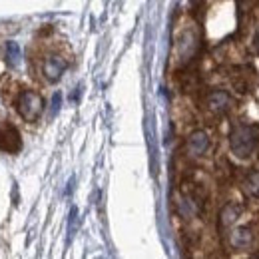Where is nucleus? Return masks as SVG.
Returning <instances> with one entry per match:
<instances>
[{"label":"nucleus","mask_w":259,"mask_h":259,"mask_svg":"<svg viewBox=\"0 0 259 259\" xmlns=\"http://www.w3.org/2000/svg\"><path fill=\"white\" fill-rule=\"evenodd\" d=\"M20 148H22V140L18 130L8 122H0V152L18 154Z\"/></svg>","instance_id":"nucleus-2"},{"label":"nucleus","mask_w":259,"mask_h":259,"mask_svg":"<svg viewBox=\"0 0 259 259\" xmlns=\"http://www.w3.org/2000/svg\"><path fill=\"white\" fill-rule=\"evenodd\" d=\"M190 148L194 150L195 154H201L205 148H207V140H205V134H194L192 138H190Z\"/></svg>","instance_id":"nucleus-5"},{"label":"nucleus","mask_w":259,"mask_h":259,"mask_svg":"<svg viewBox=\"0 0 259 259\" xmlns=\"http://www.w3.org/2000/svg\"><path fill=\"white\" fill-rule=\"evenodd\" d=\"M64 68H66V62H62L58 56H50L44 62V74H46L48 80H58Z\"/></svg>","instance_id":"nucleus-3"},{"label":"nucleus","mask_w":259,"mask_h":259,"mask_svg":"<svg viewBox=\"0 0 259 259\" xmlns=\"http://www.w3.org/2000/svg\"><path fill=\"white\" fill-rule=\"evenodd\" d=\"M207 106H209V110H213L218 114H224L229 108V98H227L226 92H213L207 98Z\"/></svg>","instance_id":"nucleus-4"},{"label":"nucleus","mask_w":259,"mask_h":259,"mask_svg":"<svg viewBox=\"0 0 259 259\" xmlns=\"http://www.w3.org/2000/svg\"><path fill=\"white\" fill-rule=\"evenodd\" d=\"M16 106H18V114L26 122H34V120H38V116L44 110V100H42L40 94H36L32 90H26V92L20 94Z\"/></svg>","instance_id":"nucleus-1"},{"label":"nucleus","mask_w":259,"mask_h":259,"mask_svg":"<svg viewBox=\"0 0 259 259\" xmlns=\"http://www.w3.org/2000/svg\"><path fill=\"white\" fill-rule=\"evenodd\" d=\"M247 192L251 195H255V197H259V171L251 174L247 178Z\"/></svg>","instance_id":"nucleus-6"}]
</instances>
